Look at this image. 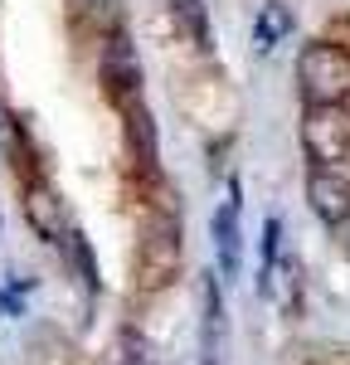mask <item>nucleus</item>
Here are the masks:
<instances>
[{
  "instance_id": "nucleus-8",
  "label": "nucleus",
  "mask_w": 350,
  "mask_h": 365,
  "mask_svg": "<svg viewBox=\"0 0 350 365\" xmlns=\"http://www.w3.org/2000/svg\"><path fill=\"white\" fill-rule=\"evenodd\" d=\"M127 137L137 146V156H142L146 166L156 161V127H151V113H146V103H127Z\"/></svg>"
},
{
  "instance_id": "nucleus-6",
  "label": "nucleus",
  "mask_w": 350,
  "mask_h": 365,
  "mask_svg": "<svg viewBox=\"0 0 350 365\" xmlns=\"http://www.w3.org/2000/svg\"><path fill=\"white\" fill-rule=\"evenodd\" d=\"M102 83L112 88V98L122 108L137 103V93H142V63H137V49L122 34L107 39V49H102Z\"/></svg>"
},
{
  "instance_id": "nucleus-2",
  "label": "nucleus",
  "mask_w": 350,
  "mask_h": 365,
  "mask_svg": "<svg viewBox=\"0 0 350 365\" xmlns=\"http://www.w3.org/2000/svg\"><path fill=\"white\" fill-rule=\"evenodd\" d=\"M302 146L317 161V170H336V161L350 156V113L346 108H307Z\"/></svg>"
},
{
  "instance_id": "nucleus-1",
  "label": "nucleus",
  "mask_w": 350,
  "mask_h": 365,
  "mask_svg": "<svg viewBox=\"0 0 350 365\" xmlns=\"http://www.w3.org/2000/svg\"><path fill=\"white\" fill-rule=\"evenodd\" d=\"M297 83L307 93L312 108H341V98L350 93V54L341 44H307L297 54Z\"/></svg>"
},
{
  "instance_id": "nucleus-10",
  "label": "nucleus",
  "mask_w": 350,
  "mask_h": 365,
  "mask_svg": "<svg viewBox=\"0 0 350 365\" xmlns=\"http://www.w3.org/2000/svg\"><path fill=\"white\" fill-rule=\"evenodd\" d=\"M175 15H180V25L190 29V39L209 49V20H204V5L200 0H175Z\"/></svg>"
},
{
  "instance_id": "nucleus-4",
  "label": "nucleus",
  "mask_w": 350,
  "mask_h": 365,
  "mask_svg": "<svg viewBox=\"0 0 350 365\" xmlns=\"http://www.w3.org/2000/svg\"><path fill=\"white\" fill-rule=\"evenodd\" d=\"M180 273V244H175V229H151L142 244V258H137V278L142 287H166Z\"/></svg>"
},
{
  "instance_id": "nucleus-11",
  "label": "nucleus",
  "mask_w": 350,
  "mask_h": 365,
  "mask_svg": "<svg viewBox=\"0 0 350 365\" xmlns=\"http://www.w3.org/2000/svg\"><path fill=\"white\" fill-rule=\"evenodd\" d=\"M63 249L73 253V263H78V273H83L88 287H97V263H92V249L83 244V234H68V244H63Z\"/></svg>"
},
{
  "instance_id": "nucleus-3",
  "label": "nucleus",
  "mask_w": 350,
  "mask_h": 365,
  "mask_svg": "<svg viewBox=\"0 0 350 365\" xmlns=\"http://www.w3.org/2000/svg\"><path fill=\"white\" fill-rule=\"evenodd\" d=\"M25 220L44 244H68V205L58 200V190L49 180H29L25 185Z\"/></svg>"
},
{
  "instance_id": "nucleus-9",
  "label": "nucleus",
  "mask_w": 350,
  "mask_h": 365,
  "mask_svg": "<svg viewBox=\"0 0 350 365\" xmlns=\"http://www.w3.org/2000/svg\"><path fill=\"white\" fill-rule=\"evenodd\" d=\"M292 29V15H287V5H262V15H258V49H272L282 34Z\"/></svg>"
},
{
  "instance_id": "nucleus-12",
  "label": "nucleus",
  "mask_w": 350,
  "mask_h": 365,
  "mask_svg": "<svg viewBox=\"0 0 350 365\" xmlns=\"http://www.w3.org/2000/svg\"><path fill=\"white\" fill-rule=\"evenodd\" d=\"M122 365H151V346L137 331H122Z\"/></svg>"
},
{
  "instance_id": "nucleus-5",
  "label": "nucleus",
  "mask_w": 350,
  "mask_h": 365,
  "mask_svg": "<svg viewBox=\"0 0 350 365\" xmlns=\"http://www.w3.org/2000/svg\"><path fill=\"white\" fill-rule=\"evenodd\" d=\"M307 205L321 225H346L350 220V180L341 170H312L307 175Z\"/></svg>"
},
{
  "instance_id": "nucleus-7",
  "label": "nucleus",
  "mask_w": 350,
  "mask_h": 365,
  "mask_svg": "<svg viewBox=\"0 0 350 365\" xmlns=\"http://www.w3.org/2000/svg\"><path fill=\"white\" fill-rule=\"evenodd\" d=\"M214 249H219L224 278H238V263H243V244H238V180L229 185V200L214 210Z\"/></svg>"
}]
</instances>
